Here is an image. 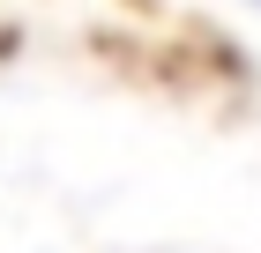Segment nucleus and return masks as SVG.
<instances>
[{
  "label": "nucleus",
  "instance_id": "f257e3e1",
  "mask_svg": "<svg viewBox=\"0 0 261 253\" xmlns=\"http://www.w3.org/2000/svg\"><path fill=\"white\" fill-rule=\"evenodd\" d=\"M246 8H261V0H246Z\"/></svg>",
  "mask_w": 261,
  "mask_h": 253
}]
</instances>
